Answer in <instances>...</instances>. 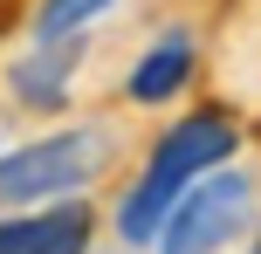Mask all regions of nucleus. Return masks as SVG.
<instances>
[{
	"label": "nucleus",
	"instance_id": "nucleus-4",
	"mask_svg": "<svg viewBox=\"0 0 261 254\" xmlns=\"http://www.w3.org/2000/svg\"><path fill=\"white\" fill-rule=\"evenodd\" d=\"M96 234V213L83 200H55L41 213H14L0 220V254H83Z\"/></svg>",
	"mask_w": 261,
	"mask_h": 254
},
{
	"label": "nucleus",
	"instance_id": "nucleus-2",
	"mask_svg": "<svg viewBox=\"0 0 261 254\" xmlns=\"http://www.w3.org/2000/svg\"><path fill=\"white\" fill-rule=\"evenodd\" d=\"M96 165H103V137L96 131H55L41 145H21L0 158V206L69 200L83 179H96Z\"/></svg>",
	"mask_w": 261,
	"mask_h": 254
},
{
	"label": "nucleus",
	"instance_id": "nucleus-1",
	"mask_svg": "<svg viewBox=\"0 0 261 254\" xmlns=\"http://www.w3.org/2000/svg\"><path fill=\"white\" fill-rule=\"evenodd\" d=\"M234 151H241V131H234V117H227V110H193V117H179V124L151 145L138 186L124 192L117 234H124V241H138V247L158 241V234H165V220L179 213V200L199 186V179L227 172V158H234Z\"/></svg>",
	"mask_w": 261,
	"mask_h": 254
},
{
	"label": "nucleus",
	"instance_id": "nucleus-3",
	"mask_svg": "<svg viewBox=\"0 0 261 254\" xmlns=\"http://www.w3.org/2000/svg\"><path fill=\"white\" fill-rule=\"evenodd\" d=\"M254 220V179L248 172H213L179 200V213L158 234V254H220Z\"/></svg>",
	"mask_w": 261,
	"mask_h": 254
},
{
	"label": "nucleus",
	"instance_id": "nucleus-5",
	"mask_svg": "<svg viewBox=\"0 0 261 254\" xmlns=\"http://www.w3.org/2000/svg\"><path fill=\"white\" fill-rule=\"evenodd\" d=\"M193 69H199L193 35H186V27H165V35H158L151 48L138 55V69H130L124 96H130V103H172V96L193 82Z\"/></svg>",
	"mask_w": 261,
	"mask_h": 254
},
{
	"label": "nucleus",
	"instance_id": "nucleus-8",
	"mask_svg": "<svg viewBox=\"0 0 261 254\" xmlns=\"http://www.w3.org/2000/svg\"><path fill=\"white\" fill-rule=\"evenodd\" d=\"M248 254H261V241H254V247H248Z\"/></svg>",
	"mask_w": 261,
	"mask_h": 254
},
{
	"label": "nucleus",
	"instance_id": "nucleus-7",
	"mask_svg": "<svg viewBox=\"0 0 261 254\" xmlns=\"http://www.w3.org/2000/svg\"><path fill=\"white\" fill-rule=\"evenodd\" d=\"M103 7H117V0H41L35 27H41V41H55V35H83Z\"/></svg>",
	"mask_w": 261,
	"mask_h": 254
},
{
	"label": "nucleus",
	"instance_id": "nucleus-6",
	"mask_svg": "<svg viewBox=\"0 0 261 254\" xmlns=\"http://www.w3.org/2000/svg\"><path fill=\"white\" fill-rule=\"evenodd\" d=\"M83 69V35H55L41 41L35 55H21L14 62V96H21L28 110H55L69 96V76Z\"/></svg>",
	"mask_w": 261,
	"mask_h": 254
}]
</instances>
